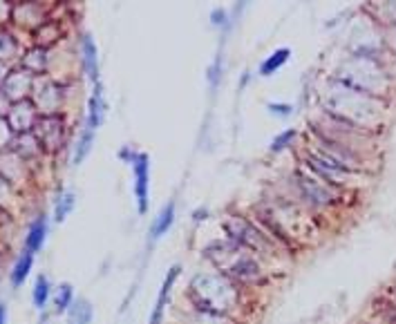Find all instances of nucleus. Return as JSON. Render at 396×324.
I'll use <instances>...</instances> for the list:
<instances>
[{
  "label": "nucleus",
  "instance_id": "39448f33",
  "mask_svg": "<svg viewBox=\"0 0 396 324\" xmlns=\"http://www.w3.org/2000/svg\"><path fill=\"white\" fill-rule=\"evenodd\" d=\"M135 173V202L137 213L146 215L150 206V157L148 152H139V157L132 163Z\"/></svg>",
  "mask_w": 396,
  "mask_h": 324
},
{
  "label": "nucleus",
  "instance_id": "9d476101",
  "mask_svg": "<svg viewBox=\"0 0 396 324\" xmlns=\"http://www.w3.org/2000/svg\"><path fill=\"white\" fill-rule=\"evenodd\" d=\"M32 266H34V253L23 250L18 255V260L13 262L11 273H9V282H11L13 289H18V287L25 284L27 277H30V273H32Z\"/></svg>",
  "mask_w": 396,
  "mask_h": 324
},
{
  "label": "nucleus",
  "instance_id": "dca6fc26",
  "mask_svg": "<svg viewBox=\"0 0 396 324\" xmlns=\"http://www.w3.org/2000/svg\"><path fill=\"white\" fill-rule=\"evenodd\" d=\"M77 206V195L72 190H63L54 202V221L63 224L67 219V215L72 213Z\"/></svg>",
  "mask_w": 396,
  "mask_h": 324
},
{
  "label": "nucleus",
  "instance_id": "5701e85b",
  "mask_svg": "<svg viewBox=\"0 0 396 324\" xmlns=\"http://www.w3.org/2000/svg\"><path fill=\"white\" fill-rule=\"evenodd\" d=\"M208 217H210V213H208V208H206V206H202V208L193 210V221H195V224H200V221H206Z\"/></svg>",
  "mask_w": 396,
  "mask_h": 324
},
{
  "label": "nucleus",
  "instance_id": "2eb2a0df",
  "mask_svg": "<svg viewBox=\"0 0 396 324\" xmlns=\"http://www.w3.org/2000/svg\"><path fill=\"white\" fill-rule=\"evenodd\" d=\"M74 302V287L63 282L54 291H52V304H54V313H67V308Z\"/></svg>",
  "mask_w": 396,
  "mask_h": 324
},
{
  "label": "nucleus",
  "instance_id": "f257e3e1",
  "mask_svg": "<svg viewBox=\"0 0 396 324\" xmlns=\"http://www.w3.org/2000/svg\"><path fill=\"white\" fill-rule=\"evenodd\" d=\"M186 302L193 311L233 320L244 304V289L215 269L197 271L186 287Z\"/></svg>",
  "mask_w": 396,
  "mask_h": 324
},
{
  "label": "nucleus",
  "instance_id": "aec40b11",
  "mask_svg": "<svg viewBox=\"0 0 396 324\" xmlns=\"http://www.w3.org/2000/svg\"><path fill=\"white\" fill-rule=\"evenodd\" d=\"M210 23H213V27H220V30H224V27H229L231 18H229V9L224 7H217L210 11Z\"/></svg>",
  "mask_w": 396,
  "mask_h": 324
},
{
  "label": "nucleus",
  "instance_id": "20e7f679",
  "mask_svg": "<svg viewBox=\"0 0 396 324\" xmlns=\"http://www.w3.org/2000/svg\"><path fill=\"white\" fill-rule=\"evenodd\" d=\"M291 188L295 192V204H302L309 210H324L332 208L338 202V190L327 186L324 181H320L318 177H314L309 170H302V168H295V170L289 175Z\"/></svg>",
  "mask_w": 396,
  "mask_h": 324
},
{
  "label": "nucleus",
  "instance_id": "6e6552de",
  "mask_svg": "<svg viewBox=\"0 0 396 324\" xmlns=\"http://www.w3.org/2000/svg\"><path fill=\"white\" fill-rule=\"evenodd\" d=\"M177 219V208H175V202H168L159 213L157 217L152 219L150 224V231H148V237H150V244H157L159 239L173 228V224Z\"/></svg>",
  "mask_w": 396,
  "mask_h": 324
},
{
  "label": "nucleus",
  "instance_id": "b1692460",
  "mask_svg": "<svg viewBox=\"0 0 396 324\" xmlns=\"http://www.w3.org/2000/svg\"><path fill=\"white\" fill-rule=\"evenodd\" d=\"M0 324H7V306L0 304Z\"/></svg>",
  "mask_w": 396,
  "mask_h": 324
},
{
  "label": "nucleus",
  "instance_id": "4be33fe9",
  "mask_svg": "<svg viewBox=\"0 0 396 324\" xmlns=\"http://www.w3.org/2000/svg\"><path fill=\"white\" fill-rule=\"evenodd\" d=\"M137 157H139V152H137V150H135L132 146H123V148H119V159H121L123 163L132 166Z\"/></svg>",
  "mask_w": 396,
  "mask_h": 324
},
{
  "label": "nucleus",
  "instance_id": "a211bd4d",
  "mask_svg": "<svg viewBox=\"0 0 396 324\" xmlns=\"http://www.w3.org/2000/svg\"><path fill=\"white\" fill-rule=\"evenodd\" d=\"M298 139V130L295 128H289V130H282L280 134H276L271 139V144H268V152L271 154H280V152H285L293 146V141Z\"/></svg>",
  "mask_w": 396,
  "mask_h": 324
},
{
  "label": "nucleus",
  "instance_id": "412c9836",
  "mask_svg": "<svg viewBox=\"0 0 396 324\" xmlns=\"http://www.w3.org/2000/svg\"><path fill=\"white\" fill-rule=\"evenodd\" d=\"M266 110L271 112L273 117H280V119H287V117L293 115V105H289V103H276V101H271V103H266Z\"/></svg>",
  "mask_w": 396,
  "mask_h": 324
},
{
  "label": "nucleus",
  "instance_id": "4468645a",
  "mask_svg": "<svg viewBox=\"0 0 396 324\" xmlns=\"http://www.w3.org/2000/svg\"><path fill=\"white\" fill-rule=\"evenodd\" d=\"M52 291H54V289H52L50 277L40 273V275L34 279V289H32V302H34V306L38 308V311H45L47 302L52 300Z\"/></svg>",
  "mask_w": 396,
  "mask_h": 324
},
{
  "label": "nucleus",
  "instance_id": "393cba45",
  "mask_svg": "<svg viewBox=\"0 0 396 324\" xmlns=\"http://www.w3.org/2000/svg\"><path fill=\"white\" fill-rule=\"evenodd\" d=\"M249 79H251V74H249V72H242V79H239V86H242V88H247Z\"/></svg>",
  "mask_w": 396,
  "mask_h": 324
},
{
  "label": "nucleus",
  "instance_id": "6ab92c4d",
  "mask_svg": "<svg viewBox=\"0 0 396 324\" xmlns=\"http://www.w3.org/2000/svg\"><path fill=\"white\" fill-rule=\"evenodd\" d=\"M183 324H233V320L206 316L200 311H193V308H186V313H183Z\"/></svg>",
  "mask_w": 396,
  "mask_h": 324
},
{
  "label": "nucleus",
  "instance_id": "423d86ee",
  "mask_svg": "<svg viewBox=\"0 0 396 324\" xmlns=\"http://www.w3.org/2000/svg\"><path fill=\"white\" fill-rule=\"evenodd\" d=\"M181 273H183V266L181 264H173L171 269L166 271L164 282H162V287H159V295H157V300H154V306H152V313H150L148 324H164L166 322L168 302H171L173 289H175V284H177V279H179Z\"/></svg>",
  "mask_w": 396,
  "mask_h": 324
},
{
  "label": "nucleus",
  "instance_id": "9b49d317",
  "mask_svg": "<svg viewBox=\"0 0 396 324\" xmlns=\"http://www.w3.org/2000/svg\"><path fill=\"white\" fill-rule=\"evenodd\" d=\"M289 59H291V50L289 47H278L276 52H271L266 56V59L260 63V67H258V72H260V76H273L280 67H285L287 63H289Z\"/></svg>",
  "mask_w": 396,
  "mask_h": 324
},
{
  "label": "nucleus",
  "instance_id": "f8f14e48",
  "mask_svg": "<svg viewBox=\"0 0 396 324\" xmlns=\"http://www.w3.org/2000/svg\"><path fill=\"white\" fill-rule=\"evenodd\" d=\"M45 237H47V219H45V217H38V219L32 221L30 231H27V237H25V250L38 253L40 248L45 246Z\"/></svg>",
  "mask_w": 396,
  "mask_h": 324
},
{
  "label": "nucleus",
  "instance_id": "f3484780",
  "mask_svg": "<svg viewBox=\"0 0 396 324\" xmlns=\"http://www.w3.org/2000/svg\"><path fill=\"white\" fill-rule=\"evenodd\" d=\"M94 137H96V132L94 130H90V128H86V125H83V130H81V137H79V141H77V146H74V166H79V163H83L86 161V157L90 154V150H92V146H94Z\"/></svg>",
  "mask_w": 396,
  "mask_h": 324
},
{
  "label": "nucleus",
  "instance_id": "a878e982",
  "mask_svg": "<svg viewBox=\"0 0 396 324\" xmlns=\"http://www.w3.org/2000/svg\"><path fill=\"white\" fill-rule=\"evenodd\" d=\"M394 300H396V298H394Z\"/></svg>",
  "mask_w": 396,
  "mask_h": 324
},
{
  "label": "nucleus",
  "instance_id": "f03ea898",
  "mask_svg": "<svg viewBox=\"0 0 396 324\" xmlns=\"http://www.w3.org/2000/svg\"><path fill=\"white\" fill-rule=\"evenodd\" d=\"M332 86L336 90H332L327 98H322L324 115L349 125V128H353V130L370 132L372 125L380 117L378 98L353 92V90L341 86V83L334 79H332Z\"/></svg>",
  "mask_w": 396,
  "mask_h": 324
},
{
  "label": "nucleus",
  "instance_id": "0eeeda50",
  "mask_svg": "<svg viewBox=\"0 0 396 324\" xmlns=\"http://www.w3.org/2000/svg\"><path fill=\"white\" fill-rule=\"evenodd\" d=\"M106 112H108V103H106V96H103V83L98 81L94 83V90L92 96L88 98V119H86V128L90 130H98L101 128V123L106 119Z\"/></svg>",
  "mask_w": 396,
  "mask_h": 324
},
{
  "label": "nucleus",
  "instance_id": "ddd939ff",
  "mask_svg": "<svg viewBox=\"0 0 396 324\" xmlns=\"http://www.w3.org/2000/svg\"><path fill=\"white\" fill-rule=\"evenodd\" d=\"M67 324H92L94 311H92V304L86 298H77L72 302V306L67 308Z\"/></svg>",
  "mask_w": 396,
  "mask_h": 324
},
{
  "label": "nucleus",
  "instance_id": "1a4fd4ad",
  "mask_svg": "<svg viewBox=\"0 0 396 324\" xmlns=\"http://www.w3.org/2000/svg\"><path fill=\"white\" fill-rule=\"evenodd\" d=\"M81 56H83V69H86V74L90 81L98 83V52L94 45V38L90 34H86L81 38Z\"/></svg>",
  "mask_w": 396,
  "mask_h": 324
},
{
  "label": "nucleus",
  "instance_id": "7ed1b4c3",
  "mask_svg": "<svg viewBox=\"0 0 396 324\" xmlns=\"http://www.w3.org/2000/svg\"><path fill=\"white\" fill-rule=\"evenodd\" d=\"M222 226H224V237L226 239H231V242L237 244L239 248L253 253V255L260 258L262 262L276 258V253L280 250V246L273 242V239L249 217L231 215V217L224 219Z\"/></svg>",
  "mask_w": 396,
  "mask_h": 324
}]
</instances>
